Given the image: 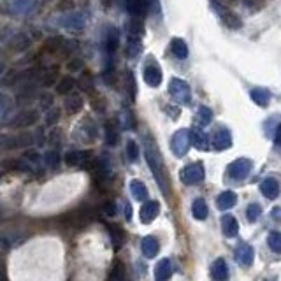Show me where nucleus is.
I'll list each match as a JSON object with an SVG mask.
<instances>
[{
	"instance_id": "nucleus-40",
	"label": "nucleus",
	"mask_w": 281,
	"mask_h": 281,
	"mask_svg": "<svg viewBox=\"0 0 281 281\" xmlns=\"http://www.w3.org/2000/svg\"><path fill=\"white\" fill-rule=\"evenodd\" d=\"M64 44H65V41H64V37H49L48 41H46V49L48 51H60L62 48H64Z\"/></svg>"
},
{
	"instance_id": "nucleus-22",
	"label": "nucleus",
	"mask_w": 281,
	"mask_h": 281,
	"mask_svg": "<svg viewBox=\"0 0 281 281\" xmlns=\"http://www.w3.org/2000/svg\"><path fill=\"white\" fill-rule=\"evenodd\" d=\"M29 48H30V37L26 34H16L9 41V49L14 53L25 51V49H29Z\"/></svg>"
},
{
	"instance_id": "nucleus-13",
	"label": "nucleus",
	"mask_w": 281,
	"mask_h": 281,
	"mask_svg": "<svg viewBox=\"0 0 281 281\" xmlns=\"http://www.w3.org/2000/svg\"><path fill=\"white\" fill-rule=\"evenodd\" d=\"M232 146V135H230L229 128H218L213 135V148L218 151L229 150Z\"/></svg>"
},
{
	"instance_id": "nucleus-23",
	"label": "nucleus",
	"mask_w": 281,
	"mask_h": 281,
	"mask_svg": "<svg viewBox=\"0 0 281 281\" xmlns=\"http://www.w3.org/2000/svg\"><path fill=\"white\" fill-rule=\"evenodd\" d=\"M221 230L227 237H236L237 230H239V225H237V220L232 216V214H223L221 216Z\"/></svg>"
},
{
	"instance_id": "nucleus-29",
	"label": "nucleus",
	"mask_w": 281,
	"mask_h": 281,
	"mask_svg": "<svg viewBox=\"0 0 281 281\" xmlns=\"http://www.w3.org/2000/svg\"><path fill=\"white\" fill-rule=\"evenodd\" d=\"M120 140V132H118V125L116 122H107L105 123V143L109 146H116Z\"/></svg>"
},
{
	"instance_id": "nucleus-44",
	"label": "nucleus",
	"mask_w": 281,
	"mask_h": 281,
	"mask_svg": "<svg viewBox=\"0 0 281 281\" xmlns=\"http://www.w3.org/2000/svg\"><path fill=\"white\" fill-rule=\"evenodd\" d=\"M127 157L130 162H137L139 158V146L135 140H128L127 143Z\"/></svg>"
},
{
	"instance_id": "nucleus-2",
	"label": "nucleus",
	"mask_w": 281,
	"mask_h": 281,
	"mask_svg": "<svg viewBox=\"0 0 281 281\" xmlns=\"http://www.w3.org/2000/svg\"><path fill=\"white\" fill-rule=\"evenodd\" d=\"M169 93L178 104H188L190 99H192V90H190V85L186 83L185 79H179V77H173V79H171Z\"/></svg>"
},
{
	"instance_id": "nucleus-6",
	"label": "nucleus",
	"mask_w": 281,
	"mask_h": 281,
	"mask_svg": "<svg viewBox=\"0 0 281 281\" xmlns=\"http://www.w3.org/2000/svg\"><path fill=\"white\" fill-rule=\"evenodd\" d=\"M143 77L144 81H146L148 87L151 88H157L162 85V79H163V74H162V69H160V65L157 64L155 60L148 62L146 67L143 70Z\"/></svg>"
},
{
	"instance_id": "nucleus-10",
	"label": "nucleus",
	"mask_w": 281,
	"mask_h": 281,
	"mask_svg": "<svg viewBox=\"0 0 281 281\" xmlns=\"http://www.w3.org/2000/svg\"><path fill=\"white\" fill-rule=\"evenodd\" d=\"M213 6H214V9L220 13V16H221V21L225 23V25L229 26V29H234V30H237V29H241L243 26V21H241V18L237 16L234 11H230L227 9V7H221L220 4L216 2V0H213Z\"/></svg>"
},
{
	"instance_id": "nucleus-39",
	"label": "nucleus",
	"mask_w": 281,
	"mask_h": 281,
	"mask_svg": "<svg viewBox=\"0 0 281 281\" xmlns=\"http://www.w3.org/2000/svg\"><path fill=\"white\" fill-rule=\"evenodd\" d=\"M267 244L274 253H281V232H276L274 230V232L269 234Z\"/></svg>"
},
{
	"instance_id": "nucleus-35",
	"label": "nucleus",
	"mask_w": 281,
	"mask_h": 281,
	"mask_svg": "<svg viewBox=\"0 0 281 281\" xmlns=\"http://www.w3.org/2000/svg\"><path fill=\"white\" fill-rule=\"evenodd\" d=\"M74 87H76V81H74V77L65 76V77H62V79L58 81L57 93H60V95H69V93L74 90Z\"/></svg>"
},
{
	"instance_id": "nucleus-34",
	"label": "nucleus",
	"mask_w": 281,
	"mask_h": 281,
	"mask_svg": "<svg viewBox=\"0 0 281 281\" xmlns=\"http://www.w3.org/2000/svg\"><path fill=\"white\" fill-rule=\"evenodd\" d=\"M192 213L197 220H206L208 218V204L204 199H195L192 204Z\"/></svg>"
},
{
	"instance_id": "nucleus-31",
	"label": "nucleus",
	"mask_w": 281,
	"mask_h": 281,
	"mask_svg": "<svg viewBox=\"0 0 281 281\" xmlns=\"http://www.w3.org/2000/svg\"><path fill=\"white\" fill-rule=\"evenodd\" d=\"M120 46V32L116 29H109L105 35V49L107 53H115Z\"/></svg>"
},
{
	"instance_id": "nucleus-7",
	"label": "nucleus",
	"mask_w": 281,
	"mask_h": 281,
	"mask_svg": "<svg viewBox=\"0 0 281 281\" xmlns=\"http://www.w3.org/2000/svg\"><path fill=\"white\" fill-rule=\"evenodd\" d=\"M39 0H11L9 13L13 16H29L34 11H37Z\"/></svg>"
},
{
	"instance_id": "nucleus-36",
	"label": "nucleus",
	"mask_w": 281,
	"mask_h": 281,
	"mask_svg": "<svg viewBox=\"0 0 281 281\" xmlns=\"http://www.w3.org/2000/svg\"><path fill=\"white\" fill-rule=\"evenodd\" d=\"M197 120L202 127H206V125H209L211 122H213V111H211L208 105H201L197 111Z\"/></svg>"
},
{
	"instance_id": "nucleus-49",
	"label": "nucleus",
	"mask_w": 281,
	"mask_h": 281,
	"mask_svg": "<svg viewBox=\"0 0 281 281\" xmlns=\"http://www.w3.org/2000/svg\"><path fill=\"white\" fill-rule=\"evenodd\" d=\"M67 70L69 72H81L83 70V60H77V58L70 60L67 64Z\"/></svg>"
},
{
	"instance_id": "nucleus-43",
	"label": "nucleus",
	"mask_w": 281,
	"mask_h": 281,
	"mask_svg": "<svg viewBox=\"0 0 281 281\" xmlns=\"http://www.w3.org/2000/svg\"><path fill=\"white\" fill-rule=\"evenodd\" d=\"M58 76V70L57 69H48L44 74H42V79H41V85L42 87H51L54 85V79Z\"/></svg>"
},
{
	"instance_id": "nucleus-41",
	"label": "nucleus",
	"mask_w": 281,
	"mask_h": 281,
	"mask_svg": "<svg viewBox=\"0 0 281 281\" xmlns=\"http://www.w3.org/2000/svg\"><path fill=\"white\" fill-rule=\"evenodd\" d=\"M109 281H128L127 279V272H125L122 264H116L115 269H113L111 276H109Z\"/></svg>"
},
{
	"instance_id": "nucleus-12",
	"label": "nucleus",
	"mask_w": 281,
	"mask_h": 281,
	"mask_svg": "<svg viewBox=\"0 0 281 281\" xmlns=\"http://www.w3.org/2000/svg\"><path fill=\"white\" fill-rule=\"evenodd\" d=\"M160 213V204L157 201H146L143 206H140V211H139V218L143 223H150L153 221L155 218L158 216Z\"/></svg>"
},
{
	"instance_id": "nucleus-38",
	"label": "nucleus",
	"mask_w": 281,
	"mask_h": 281,
	"mask_svg": "<svg viewBox=\"0 0 281 281\" xmlns=\"http://www.w3.org/2000/svg\"><path fill=\"white\" fill-rule=\"evenodd\" d=\"M144 34V25L143 21H139V18L132 19L130 25H128V37H137L140 39Z\"/></svg>"
},
{
	"instance_id": "nucleus-4",
	"label": "nucleus",
	"mask_w": 281,
	"mask_h": 281,
	"mask_svg": "<svg viewBox=\"0 0 281 281\" xmlns=\"http://www.w3.org/2000/svg\"><path fill=\"white\" fill-rule=\"evenodd\" d=\"M204 165L201 162H195V163H190L186 165L185 169L181 171V179L185 185H199V183L204 181Z\"/></svg>"
},
{
	"instance_id": "nucleus-16",
	"label": "nucleus",
	"mask_w": 281,
	"mask_h": 281,
	"mask_svg": "<svg viewBox=\"0 0 281 281\" xmlns=\"http://www.w3.org/2000/svg\"><path fill=\"white\" fill-rule=\"evenodd\" d=\"M211 276L214 281H227L229 279V265L223 259H216L211 265Z\"/></svg>"
},
{
	"instance_id": "nucleus-3",
	"label": "nucleus",
	"mask_w": 281,
	"mask_h": 281,
	"mask_svg": "<svg viewBox=\"0 0 281 281\" xmlns=\"http://www.w3.org/2000/svg\"><path fill=\"white\" fill-rule=\"evenodd\" d=\"M190 146H192V134L186 128L178 130L173 135V139H171V150H173L176 157H185L188 153Z\"/></svg>"
},
{
	"instance_id": "nucleus-45",
	"label": "nucleus",
	"mask_w": 281,
	"mask_h": 281,
	"mask_svg": "<svg viewBox=\"0 0 281 281\" xmlns=\"http://www.w3.org/2000/svg\"><path fill=\"white\" fill-rule=\"evenodd\" d=\"M260 214H262V208L259 204H249L248 209H246V216H248L249 221H255Z\"/></svg>"
},
{
	"instance_id": "nucleus-11",
	"label": "nucleus",
	"mask_w": 281,
	"mask_h": 281,
	"mask_svg": "<svg viewBox=\"0 0 281 281\" xmlns=\"http://www.w3.org/2000/svg\"><path fill=\"white\" fill-rule=\"evenodd\" d=\"M37 120H39V113L34 111V109H29V111H23L14 116L9 125L13 128H26V127H32V125L37 123Z\"/></svg>"
},
{
	"instance_id": "nucleus-46",
	"label": "nucleus",
	"mask_w": 281,
	"mask_h": 281,
	"mask_svg": "<svg viewBox=\"0 0 281 281\" xmlns=\"http://www.w3.org/2000/svg\"><path fill=\"white\" fill-rule=\"evenodd\" d=\"M79 87H81L83 92L90 93L93 90V77L90 76V74H83V76H81V79H79Z\"/></svg>"
},
{
	"instance_id": "nucleus-48",
	"label": "nucleus",
	"mask_w": 281,
	"mask_h": 281,
	"mask_svg": "<svg viewBox=\"0 0 281 281\" xmlns=\"http://www.w3.org/2000/svg\"><path fill=\"white\" fill-rule=\"evenodd\" d=\"M39 100H41V107L42 109H51L53 107V95L51 93H41L39 95Z\"/></svg>"
},
{
	"instance_id": "nucleus-30",
	"label": "nucleus",
	"mask_w": 281,
	"mask_h": 281,
	"mask_svg": "<svg viewBox=\"0 0 281 281\" xmlns=\"http://www.w3.org/2000/svg\"><path fill=\"white\" fill-rule=\"evenodd\" d=\"M190 134H192V144L197 150H202V151L208 150V135L204 134V130L193 128V130H190Z\"/></svg>"
},
{
	"instance_id": "nucleus-9",
	"label": "nucleus",
	"mask_w": 281,
	"mask_h": 281,
	"mask_svg": "<svg viewBox=\"0 0 281 281\" xmlns=\"http://www.w3.org/2000/svg\"><path fill=\"white\" fill-rule=\"evenodd\" d=\"M34 144L32 134H19V135H4L2 148L4 150H13V148H23Z\"/></svg>"
},
{
	"instance_id": "nucleus-52",
	"label": "nucleus",
	"mask_w": 281,
	"mask_h": 281,
	"mask_svg": "<svg viewBox=\"0 0 281 281\" xmlns=\"http://www.w3.org/2000/svg\"><path fill=\"white\" fill-rule=\"evenodd\" d=\"M39 158H41V157H39L35 151H26V153H25V160H26V162H39Z\"/></svg>"
},
{
	"instance_id": "nucleus-19",
	"label": "nucleus",
	"mask_w": 281,
	"mask_h": 281,
	"mask_svg": "<svg viewBox=\"0 0 281 281\" xmlns=\"http://www.w3.org/2000/svg\"><path fill=\"white\" fill-rule=\"evenodd\" d=\"M92 220H93V213L88 208L74 211V213L70 214V223L76 225V227H85V225H88Z\"/></svg>"
},
{
	"instance_id": "nucleus-28",
	"label": "nucleus",
	"mask_w": 281,
	"mask_h": 281,
	"mask_svg": "<svg viewBox=\"0 0 281 281\" xmlns=\"http://www.w3.org/2000/svg\"><path fill=\"white\" fill-rule=\"evenodd\" d=\"M107 229H109V236H111L115 249H120L123 246V241H125V234H123L122 227L116 223H111V225H107Z\"/></svg>"
},
{
	"instance_id": "nucleus-5",
	"label": "nucleus",
	"mask_w": 281,
	"mask_h": 281,
	"mask_svg": "<svg viewBox=\"0 0 281 281\" xmlns=\"http://www.w3.org/2000/svg\"><path fill=\"white\" fill-rule=\"evenodd\" d=\"M58 23H60L64 29L79 32V30H83L85 26H87V14L79 13V11H74V13H69V14H65V16H62Z\"/></svg>"
},
{
	"instance_id": "nucleus-33",
	"label": "nucleus",
	"mask_w": 281,
	"mask_h": 281,
	"mask_svg": "<svg viewBox=\"0 0 281 281\" xmlns=\"http://www.w3.org/2000/svg\"><path fill=\"white\" fill-rule=\"evenodd\" d=\"M171 51H173L174 57H178V58H186L188 57V46H186V42L183 41V39L176 37L171 41Z\"/></svg>"
},
{
	"instance_id": "nucleus-27",
	"label": "nucleus",
	"mask_w": 281,
	"mask_h": 281,
	"mask_svg": "<svg viewBox=\"0 0 281 281\" xmlns=\"http://www.w3.org/2000/svg\"><path fill=\"white\" fill-rule=\"evenodd\" d=\"M130 192H132V197H134L135 201H139V202L148 201V188L143 181H139V179L130 181Z\"/></svg>"
},
{
	"instance_id": "nucleus-25",
	"label": "nucleus",
	"mask_w": 281,
	"mask_h": 281,
	"mask_svg": "<svg viewBox=\"0 0 281 281\" xmlns=\"http://www.w3.org/2000/svg\"><path fill=\"white\" fill-rule=\"evenodd\" d=\"M249 97H251L253 102L257 105H260V107H267L269 102H271V93L265 88H253L251 92H249Z\"/></svg>"
},
{
	"instance_id": "nucleus-37",
	"label": "nucleus",
	"mask_w": 281,
	"mask_h": 281,
	"mask_svg": "<svg viewBox=\"0 0 281 281\" xmlns=\"http://www.w3.org/2000/svg\"><path fill=\"white\" fill-rule=\"evenodd\" d=\"M125 88H127L130 99L134 100L135 99V93H137V85H135V77H134V74H132L130 70H127V72H125Z\"/></svg>"
},
{
	"instance_id": "nucleus-21",
	"label": "nucleus",
	"mask_w": 281,
	"mask_h": 281,
	"mask_svg": "<svg viewBox=\"0 0 281 281\" xmlns=\"http://www.w3.org/2000/svg\"><path fill=\"white\" fill-rule=\"evenodd\" d=\"M92 160V155L88 151H69L65 155V162L67 165H81L83 167L85 163H88Z\"/></svg>"
},
{
	"instance_id": "nucleus-24",
	"label": "nucleus",
	"mask_w": 281,
	"mask_h": 281,
	"mask_svg": "<svg viewBox=\"0 0 281 281\" xmlns=\"http://www.w3.org/2000/svg\"><path fill=\"white\" fill-rule=\"evenodd\" d=\"M237 202V195L232 192V190H225L216 197V206L218 209H230L234 208Z\"/></svg>"
},
{
	"instance_id": "nucleus-53",
	"label": "nucleus",
	"mask_w": 281,
	"mask_h": 281,
	"mask_svg": "<svg viewBox=\"0 0 281 281\" xmlns=\"http://www.w3.org/2000/svg\"><path fill=\"white\" fill-rule=\"evenodd\" d=\"M276 146L281 148V125L276 128Z\"/></svg>"
},
{
	"instance_id": "nucleus-54",
	"label": "nucleus",
	"mask_w": 281,
	"mask_h": 281,
	"mask_svg": "<svg viewBox=\"0 0 281 281\" xmlns=\"http://www.w3.org/2000/svg\"><path fill=\"white\" fill-rule=\"evenodd\" d=\"M123 211H125V213H127V218H128V220H130V216H132V209H130V204H128V202H125V204H123Z\"/></svg>"
},
{
	"instance_id": "nucleus-14",
	"label": "nucleus",
	"mask_w": 281,
	"mask_h": 281,
	"mask_svg": "<svg viewBox=\"0 0 281 281\" xmlns=\"http://www.w3.org/2000/svg\"><path fill=\"white\" fill-rule=\"evenodd\" d=\"M125 9L134 18H143L150 9L148 0H125Z\"/></svg>"
},
{
	"instance_id": "nucleus-17",
	"label": "nucleus",
	"mask_w": 281,
	"mask_h": 281,
	"mask_svg": "<svg viewBox=\"0 0 281 281\" xmlns=\"http://www.w3.org/2000/svg\"><path fill=\"white\" fill-rule=\"evenodd\" d=\"M260 192L265 199H276L279 195V185L274 178H265L262 183H260Z\"/></svg>"
},
{
	"instance_id": "nucleus-1",
	"label": "nucleus",
	"mask_w": 281,
	"mask_h": 281,
	"mask_svg": "<svg viewBox=\"0 0 281 281\" xmlns=\"http://www.w3.org/2000/svg\"><path fill=\"white\" fill-rule=\"evenodd\" d=\"M144 155H146V162L150 165V171L153 173L155 179H157L160 190L163 193H169V181H167V173L165 167H163V160L160 157V151L155 144V140H151L150 137H144Z\"/></svg>"
},
{
	"instance_id": "nucleus-32",
	"label": "nucleus",
	"mask_w": 281,
	"mask_h": 281,
	"mask_svg": "<svg viewBox=\"0 0 281 281\" xmlns=\"http://www.w3.org/2000/svg\"><path fill=\"white\" fill-rule=\"evenodd\" d=\"M140 51H143V44H140V39L137 37H128V42L125 46V53L128 58H137Z\"/></svg>"
},
{
	"instance_id": "nucleus-51",
	"label": "nucleus",
	"mask_w": 281,
	"mask_h": 281,
	"mask_svg": "<svg viewBox=\"0 0 281 281\" xmlns=\"http://www.w3.org/2000/svg\"><path fill=\"white\" fill-rule=\"evenodd\" d=\"M104 211H105V214H107V216H115V214H116V206H115V202H113V201L104 202Z\"/></svg>"
},
{
	"instance_id": "nucleus-47",
	"label": "nucleus",
	"mask_w": 281,
	"mask_h": 281,
	"mask_svg": "<svg viewBox=\"0 0 281 281\" xmlns=\"http://www.w3.org/2000/svg\"><path fill=\"white\" fill-rule=\"evenodd\" d=\"M60 120V109L58 107H51L48 111V115H46V125H49V127H53L54 123Z\"/></svg>"
},
{
	"instance_id": "nucleus-18",
	"label": "nucleus",
	"mask_w": 281,
	"mask_h": 281,
	"mask_svg": "<svg viewBox=\"0 0 281 281\" xmlns=\"http://www.w3.org/2000/svg\"><path fill=\"white\" fill-rule=\"evenodd\" d=\"M173 276V262L169 259H162L155 267V281H167Z\"/></svg>"
},
{
	"instance_id": "nucleus-42",
	"label": "nucleus",
	"mask_w": 281,
	"mask_h": 281,
	"mask_svg": "<svg viewBox=\"0 0 281 281\" xmlns=\"http://www.w3.org/2000/svg\"><path fill=\"white\" fill-rule=\"evenodd\" d=\"M122 127L125 128V130H134L135 128V118L130 111L122 113Z\"/></svg>"
},
{
	"instance_id": "nucleus-20",
	"label": "nucleus",
	"mask_w": 281,
	"mask_h": 281,
	"mask_svg": "<svg viewBox=\"0 0 281 281\" xmlns=\"http://www.w3.org/2000/svg\"><path fill=\"white\" fill-rule=\"evenodd\" d=\"M253 257H255V251H253V248H251L249 244H241L239 248L236 249V259H237V262H239L241 265H244V267L251 265Z\"/></svg>"
},
{
	"instance_id": "nucleus-15",
	"label": "nucleus",
	"mask_w": 281,
	"mask_h": 281,
	"mask_svg": "<svg viewBox=\"0 0 281 281\" xmlns=\"http://www.w3.org/2000/svg\"><path fill=\"white\" fill-rule=\"evenodd\" d=\"M140 249H143V255L146 257V259H153V257H157L160 251L158 239L153 236L143 237V241H140Z\"/></svg>"
},
{
	"instance_id": "nucleus-26",
	"label": "nucleus",
	"mask_w": 281,
	"mask_h": 281,
	"mask_svg": "<svg viewBox=\"0 0 281 281\" xmlns=\"http://www.w3.org/2000/svg\"><path fill=\"white\" fill-rule=\"evenodd\" d=\"M64 107L69 115H76V113H79L81 109H83V97L77 95V93H72V95H69L67 99H65Z\"/></svg>"
},
{
	"instance_id": "nucleus-8",
	"label": "nucleus",
	"mask_w": 281,
	"mask_h": 281,
	"mask_svg": "<svg viewBox=\"0 0 281 281\" xmlns=\"http://www.w3.org/2000/svg\"><path fill=\"white\" fill-rule=\"evenodd\" d=\"M251 171V160L249 158H237L229 165L227 173L232 179H244Z\"/></svg>"
},
{
	"instance_id": "nucleus-50",
	"label": "nucleus",
	"mask_w": 281,
	"mask_h": 281,
	"mask_svg": "<svg viewBox=\"0 0 281 281\" xmlns=\"http://www.w3.org/2000/svg\"><path fill=\"white\" fill-rule=\"evenodd\" d=\"M44 162L48 163L49 167H57V163H58V153H57V151H48V153L44 155Z\"/></svg>"
}]
</instances>
